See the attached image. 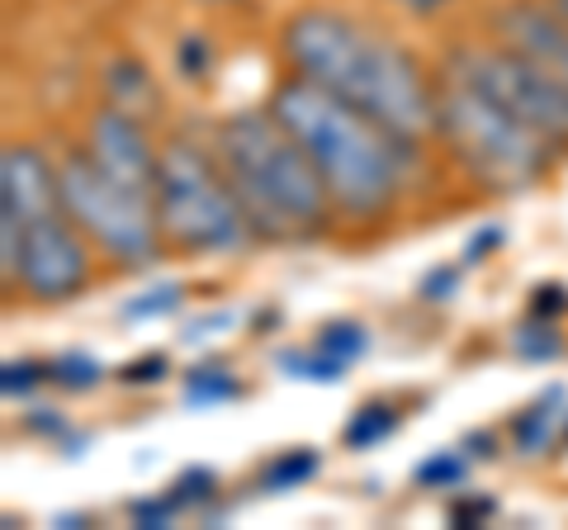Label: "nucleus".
<instances>
[{
	"label": "nucleus",
	"mask_w": 568,
	"mask_h": 530,
	"mask_svg": "<svg viewBox=\"0 0 568 530\" xmlns=\"http://www.w3.org/2000/svg\"><path fill=\"white\" fill-rule=\"evenodd\" d=\"M280 52L294 77L355 104L403 143L422 147L436 133V81L417 58L355 14L304 6L280 24Z\"/></svg>",
	"instance_id": "nucleus-1"
},
{
	"label": "nucleus",
	"mask_w": 568,
	"mask_h": 530,
	"mask_svg": "<svg viewBox=\"0 0 568 530\" xmlns=\"http://www.w3.org/2000/svg\"><path fill=\"white\" fill-rule=\"evenodd\" d=\"M271 110L308 152L313 171L323 175L336 218L361 227L394 214L407 171L417 162L413 143H403L398 133H388L355 104L327 95L323 85L294 72L271 91Z\"/></svg>",
	"instance_id": "nucleus-2"
},
{
	"label": "nucleus",
	"mask_w": 568,
	"mask_h": 530,
	"mask_svg": "<svg viewBox=\"0 0 568 530\" xmlns=\"http://www.w3.org/2000/svg\"><path fill=\"white\" fill-rule=\"evenodd\" d=\"M213 156H219L256 237L308 242L327 233V223L336 218L323 175L313 171L308 152L275 119L271 104L233 110L213 123Z\"/></svg>",
	"instance_id": "nucleus-3"
},
{
	"label": "nucleus",
	"mask_w": 568,
	"mask_h": 530,
	"mask_svg": "<svg viewBox=\"0 0 568 530\" xmlns=\"http://www.w3.org/2000/svg\"><path fill=\"white\" fill-rule=\"evenodd\" d=\"M436 137L465 175L497 194L530 190L555 162V143L545 133L446 67L436 72Z\"/></svg>",
	"instance_id": "nucleus-4"
},
{
	"label": "nucleus",
	"mask_w": 568,
	"mask_h": 530,
	"mask_svg": "<svg viewBox=\"0 0 568 530\" xmlns=\"http://www.w3.org/2000/svg\"><path fill=\"white\" fill-rule=\"evenodd\" d=\"M156 223L162 237L175 252L190 256H223V252H242L252 242V223L246 208L237 204L233 185L219 166L213 152H200L185 137L162 147L156 156Z\"/></svg>",
	"instance_id": "nucleus-5"
},
{
	"label": "nucleus",
	"mask_w": 568,
	"mask_h": 530,
	"mask_svg": "<svg viewBox=\"0 0 568 530\" xmlns=\"http://www.w3.org/2000/svg\"><path fill=\"white\" fill-rule=\"evenodd\" d=\"M58 185H62V208L71 223L85 233V242H95L104 256L119 265H148L166 246L162 223H156V204L133 194L123 181H114L91 152L67 147L58 156Z\"/></svg>",
	"instance_id": "nucleus-6"
},
{
	"label": "nucleus",
	"mask_w": 568,
	"mask_h": 530,
	"mask_svg": "<svg viewBox=\"0 0 568 530\" xmlns=\"http://www.w3.org/2000/svg\"><path fill=\"white\" fill-rule=\"evenodd\" d=\"M440 67L478 85V91L493 95L517 119H526L555 147H568V95L536 62L521 58L517 48H507L503 39H465V43H450Z\"/></svg>",
	"instance_id": "nucleus-7"
},
{
	"label": "nucleus",
	"mask_w": 568,
	"mask_h": 530,
	"mask_svg": "<svg viewBox=\"0 0 568 530\" xmlns=\"http://www.w3.org/2000/svg\"><path fill=\"white\" fill-rule=\"evenodd\" d=\"M85 285H91V252H85V233L71 223L67 208L24 218L20 289L39 304H67Z\"/></svg>",
	"instance_id": "nucleus-8"
},
{
	"label": "nucleus",
	"mask_w": 568,
	"mask_h": 530,
	"mask_svg": "<svg viewBox=\"0 0 568 530\" xmlns=\"http://www.w3.org/2000/svg\"><path fill=\"white\" fill-rule=\"evenodd\" d=\"M85 152H91L114 181H123L133 194H142V200L156 194V156H162V147H152L148 123L142 119L104 104V110H95L85 119Z\"/></svg>",
	"instance_id": "nucleus-9"
},
{
	"label": "nucleus",
	"mask_w": 568,
	"mask_h": 530,
	"mask_svg": "<svg viewBox=\"0 0 568 530\" xmlns=\"http://www.w3.org/2000/svg\"><path fill=\"white\" fill-rule=\"evenodd\" d=\"M488 24L493 39L517 48L568 95V20L549 0H503Z\"/></svg>",
	"instance_id": "nucleus-10"
},
{
	"label": "nucleus",
	"mask_w": 568,
	"mask_h": 530,
	"mask_svg": "<svg viewBox=\"0 0 568 530\" xmlns=\"http://www.w3.org/2000/svg\"><path fill=\"white\" fill-rule=\"evenodd\" d=\"M0 204L14 208L20 218L62 208V185H58V162L29 143H10L0 152Z\"/></svg>",
	"instance_id": "nucleus-11"
},
{
	"label": "nucleus",
	"mask_w": 568,
	"mask_h": 530,
	"mask_svg": "<svg viewBox=\"0 0 568 530\" xmlns=\"http://www.w3.org/2000/svg\"><path fill=\"white\" fill-rule=\"evenodd\" d=\"M564 436H568V398H564L559 384L545 388L530 408H521L511 417V446H517V455H526V459L564 446Z\"/></svg>",
	"instance_id": "nucleus-12"
},
{
	"label": "nucleus",
	"mask_w": 568,
	"mask_h": 530,
	"mask_svg": "<svg viewBox=\"0 0 568 530\" xmlns=\"http://www.w3.org/2000/svg\"><path fill=\"white\" fill-rule=\"evenodd\" d=\"M104 95H110L114 110L133 114L142 123H152L156 110H162V91H156V81L142 58H114L104 67Z\"/></svg>",
	"instance_id": "nucleus-13"
},
{
	"label": "nucleus",
	"mask_w": 568,
	"mask_h": 530,
	"mask_svg": "<svg viewBox=\"0 0 568 530\" xmlns=\"http://www.w3.org/2000/svg\"><path fill=\"white\" fill-rule=\"evenodd\" d=\"M317 469H323V455L308 450V446H294V450H280L271 465L261 469L256 483H261L265 492H290V488H298V483H308Z\"/></svg>",
	"instance_id": "nucleus-14"
},
{
	"label": "nucleus",
	"mask_w": 568,
	"mask_h": 530,
	"mask_svg": "<svg viewBox=\"0 0 568 530\" xmlns=\"http://www.w3.org/2000/svg\"><path fill=\"white\" fill-rule=\"evenodd\" d=\"M398 408L394 402H365L361 412H355L351 421H346V431H342V440L351 450H369V446H379V440H388L398 431Z\"/></svg>",
	"instance_id": "nucleus-15"
},
{
	"label": "nucleus",
	"mask_w": 568,
	"mask_h": 530,
	"mask_svg": "<svg viewBox=\"0 0 568 530\" xmlns=\"http://www.w3.org/2000/svg\"><path fill=\"white\" fill-rule=\"evenodd\" d=\"M242 394V379L227 375V365H194L185 375V402H194V408H213V402H227Z\"/></svg>",
	"instance_id": "nucleus-16"
},
{
	"label": "nucleus",
	"mask_w": 568,
	"mask_h": 530,
	"mask_svg": "<svg viewBox=\"0 0 568 530\" xmlns=\"http://www.w3.org/2000/svg\"><path fill=\"white\" fill-rule=\"evenodd\" d=\"M313 346L327 350L332 360L351 365V360H361L365 350H369V332H365V323H351V317H332V323L317 327V342Z\"/></svg>",
	"instance_id": "nucleus-17"
},
{
	"label": "nucleus",
	"mask_w": 568,
	"mask_h": 530,
	"mask_svg": "<svg viewBox=\"0 0 568 530\" xmlns=\"http://www.w3.org/2000/svg\"><path fill=\"white\" fill-rule=\"evenodd\" d=\"M275 369H284L290 379H304V384H336L346 365H342V360H332L327 350L308 346V350H280V356H275Z\"/></svg>",
	"instance_id": "nucleus-18"
},
{
	"label": "nucleus",
	"mask_w": 568,
	"mask_h": 530,
	"mask_svg": "<svg viewBox=\"0 0 568 530\" xmlns=\"http://www.w3.org/2000/svg\"><path fill=\"white\" fill-rule=\"evenodd\" d=\"M100 379H104V365L95 356H85V350H62L58 360H48V384L67 388V394H85Z\"/></svg>",
	"instance_id": "nucleus-19"
},
{
	"label": "nucleus",
	"mask_w": 568,
	"mask_h": 530,
	"mask_svg": "<svg viewBox=\"0 0 568 530\" xmlns=\"http://www.w3.org/2000/svg\"><path fill=\"white\" fill-rule=\"evenodd\" d=\"M511 350H517L521 360H555L564 350V337L549 317H530L526 327L511 332Z\"/></svg>",
	"instance_id": "nucleus-20"
},
{
	"label": "nucleus",
	"mask_w": 568,
	"mask_h": 530,
	"mask_svg": "<svg viewBox=\"0 0 568 530\" xmlns=\"http://www.w3.org/2000/svg\"><path fill=\"white\" fill-rule=\"evenodd\" d=\"M171 62H175V72H181L185 81H204L213 72V43H209V33H200V29L181 33L175 48H171Z\"/></svg>",
	"instance_id": "nucleus-21"
},
{
	"label": "nucleus",
	"mask_w": 568,
	"mask_h": 530,
	"mask_svg": "<svg viewBox=\"0 0 568 530\" xmlns=\"http://www.w3.org/2000/svg\"><path fill=\"white\" fill-rule=\"evenodd\" d=\"M465 473H469L465 450H436L432 459H422L413 479H417V488H455V483H465Z\"/></svg>",
	"instance_id": "nucleus-22"
},
{
	"label": "nucleus",
	"mask_w": 568,
	"mask_h": 530,
	"mask_svg": "<svg viewBox=\"0 0 568 530\" xmlns=\"http://www.w3.org/2000/svg\"><path fill=\"white\" fill-rule=\"evenodd\" d=\"M166 492H171V502L181 507V511H185V507H200V502H209L213 492H219V473L204 469V465H194V469H185Z\"/></svg>",
	"instance_id": "nucleus-23"
},
{
	"label": "nucleus",
	"mask_w": 568,
	"mask_h": 530,
	"mask_svg": "<svg viewBox=\"0 0 568 530\" xmlns=\"http://www.w3.org/2000/svg\"><path fill=\"white\" fill-rule=\"evenodd\" d=\"M175 304H181V285H162V289H148L142 298H133V304H123V323H148V317H166L175 313Z\"/></svg>",
	"instance_id": "nucleus-24"
},
{
	"label": "nucleus",
	"mask_w": 568,
	"mask_h": 530,
	"mask_svg": "<svg viewBox=\"0 0 568 530\" xmlns=\"http://www.w3.org/2000/svg\"><path fill=\"white\" fill-rule=\"evenodd\" d=\"M129 517H133V526H142V530H162V526H171L175 517H181V507L171 502V492H162V498L133 502V507H129Z\"/></svg>",
	"instance_id": "nucleus-25"
},
{
	"label": "nucleus",
	"mask_w": 568,
	"mask_h": 530,
	"mask_svg": "<svg viewBox=\"0 0 568 530\" xmlns=\"http://www.w3.org/2000/svg\"><path fill=\"white\" fill-rule=\"evenodd\" d=\"M48 379V365H33V360H6V369H0V388H6V398L14 394H29L33 384Z\"/></svg>",
	"instance_id": "nucleus-26"
},
{
	"label": "nucleus",
	"mask_w": 568,
	"mask_h": 530,
	"mask_svg": "<svg viewBox=\"0 0 568 530\" xmlns=\"http://www.w3.org/2000/svg\"><path fill=\"white\" fill-rule=\"evenodd\" d=\"M171 375V360L166 356H142V360H129L119 369V384L129 388H148V384H162Z\"/></svg>",
	"instance_id": "nucleus-27"
},
{
	"label": "nucleus",
	"mask_w": 568,
	"mask_h": 530,
	"mask_svg": "<svg viewBox=\"0 0 568 530\" xmlns=\"http://www.w3.org/2000/svg\"><path fill=\"white\" fill-rule=\"evenodd\" d=\"M568 308V289L564 285H536L530 289V317H559Z\"/></svg>",
	"instance_id": "nucleus-28"
},
{
	"label": "nucleus",
	"mask_w": 568,
	"mask_h": 530,
	"mask_svg": "<svg viewBox=\"0 0 568 530\" xmlns=\"http://www.w3.org/2000/svg\"><path fill=\"white\" fill-rule=\"evenodd\" d=\"M493 517V502L488 498H459L450 507V526H484Z\"/></svg>",
	"instance_id": "nucleus-29"
},
{
	"label": "nucleus",
	"mask_w": 568,
	"mask_h": 530,
	"mask_svg": "<svg viewBox=\"0 0 568 530\" xmlns=\"http://www.w3.org/2000/svg\"><path fill=\"white\" fill-rule=\"evenodd\" d=\"M455 285H459V271H432L422 279V298L426 304H446V298L455 294Z\"/></svg>",
	"instance_id": "nucleus-30"
},
{
	"label": "nucleus",
	"mask_w": 568,
	"mask_h": 530,
	"mask_svg": "<svg viewBox=\"0 0 568 530\" xmlns=\"http://www.w3.org/2000/svg\"><path fill=\"white\" fill-rule=\"evenodd\" d=\"M493 246H503V227H484L478 237H469V246H465V265H478L484 261Z\"/></svg>",
	"instance_id": "nucleus-31"
},
{
	"label": "nucleus",
	"mask_w": 568,
	"mask_h": 530,
	"mask_svg": "<svg viewBox=\"0 0 568 530\" xmlns=\"http://www.w3.org/2000/svg\"><path fill=\"white\" fill-rule=\"evenodd\" d=\"M24 427H29V431H43V436H62L67 421H62L58 412H52V408H33V412L24 417Z\"/></svg>",
	"instance_id": "nucleus-32"
},
{
	"label": "nucleus",
	"mask_w": 568,
	"mask_h": 530,
	"mask_svg": "<svg viewBox=\"0 0 568 530\" xmlns=\"http://www.w3.org/2000/svg\"><path fill=\"white\" fill-rule=\"evenodd\" d=\"M394 10H403V14H417V20H426V14H440L450 6V0H388Z\"/></svg>",
	"instance_id": "nucleus-33"
},
{
	"label": "nucleus",
	"mask_w": 568,
	"mask_h": 530,
	"mask_svg": "<svg viewBox=\"0 0 568 530\" xmlns=\"http://www.w3.org/2000/svg\"><path fill=\"white\" fill-rule=\"evenodd\" d=\"M465 455H469V459H493V436H488V431L465 436Z\"/></svg>",
	"instance_id": "nucleus-34"
},
{
	"label": "nucleus",
	"mask_w": 568,
	"mask_h": 530,
	"mask_svg": "<svg viewBox=\"0 0 568 530\" xmlns=\"http://www.w3.org/2000/svg\"><path fill=\"white\" fill-rule=\"evenodd\" d=\"M194 6H237V0H194Z\"/></svg>",
	"instance_id": "nucleus-35"
},
{
	"label": "nucleus",
	"mask_w": 568,
	"mask_h": 530,
	"mask_svg": "<svg viewBox=\"0 0 568 530\" xmlns=\"http://www.w3.org/2000/svg\"><path fill=\"white\" fill-rule=\"evenodd\" d=\"M549 6H555V10L564 14V20H568V0H549Z\"/></svg>",
	"instance_id": "nucleus-36"
},
{
	"label": "nucleus",
	"mask_w": 568,
	"mask_h": 530,
	"mask_svg": "<svg viewBox=\"0 0 568 530\" xmlns=\"http://www.w3.org/2000/svg\"><path fill=\"white\" fill-rule=\"evenodd\" d=\"M564 446H568V436H564Z\"/></svg>",
	"instance_id": "nucleus-37"
}]
</instances>
